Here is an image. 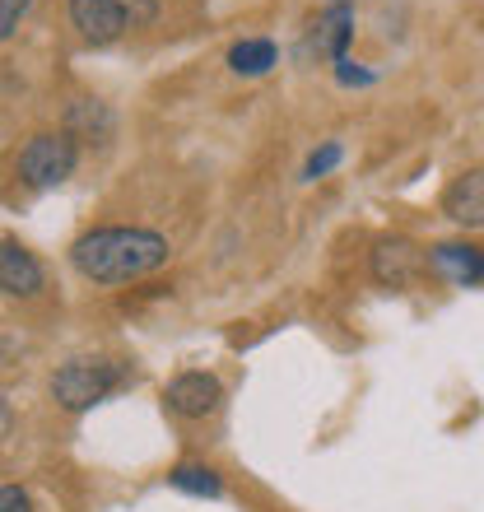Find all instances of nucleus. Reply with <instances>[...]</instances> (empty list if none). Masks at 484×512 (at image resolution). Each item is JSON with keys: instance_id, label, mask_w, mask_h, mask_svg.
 <instances>
[{"instance_id": "nucleus-1", "label": "nucleus", "mask_w": 484, "mask_h": 512, "mask_svg": "<svg viewBox=\"0 0 484 512\" xmlns=\"http://www.w3.org/2000/svg\"><path fill=\"white\" fill-rule=\"evenodd\" d=\"M168 238L154 229H94L75 238L70 247V266L94 284H131L168 266Z\"/></svg>"}, {"instance_id": "nucleus-2", "label": "nucleus", "mask_w": 484, "mask_h": 512, "mask_svg": "<svg viewBox=\"0 0 484 512\" xmlns=\"http://www.w3.org/2000/svg\"><path fill=\"white\" fill-rule=\"evenodd\" d=\"M126 378H131V368L117 359H70L52 373V396L61 410L80 415V410H94L98 401H108Z\"/></svg>"}, {"instance_id": "nucleus-3", "label": "nucleus", "mask_w": 484, "mask_h": 512, "mask_svg": "<svg viewBox=\"0 0 484 512\" xmlns=\"http://www.w3.org/2000/svg\"><path fill=\"white\" fill-rule=\"evenodd\" d=\"M75 163H80V145H75L70 131H38L19 149V177H24V187H33V191L61 187V182L75 173Z\"/></svg>"}, {"instance_id": "nucleus-4", "label": "nucleus", "mask_w": 484, "mask_h": 512, "mask_svg": "<svg viewBox=\"0 0 484 512\" xmlns=\"http://www.w3.org/2000/svg\"><path fill=\"white\" fill-rule=\"evenodd\" d=\"M163 401L173 410L177 419H205L215 415L219 401H224V382L215 373H201V368H191V373H177L168 387H163Z\"/></svg>"}, {"instance_id": "nucleus-5", "label": "nucleus", "mask_w": 484, "mask_h": 512, "mask_svg": "<svg viewBox=\"0 0 484 512\" xmlns=\"http://www.w3.org/2000/svg\"><path fill=\"white\" fill-rule=\"evenodd\" d=\"M47 284V270L19 238H0V294L10 298H38Z\"/></svg>"}, {"instance_id": "nucleus-6", "label": "nucleus", "mask_w": 484, "mask_h": 512, "mask_svg": "<svg viewBox=\"0 0 484 512\" xmlns=\"http://www.w3.org/2000/svg\"><path fill=\"white\" fill-rule=\"evenodd\" d=\"M419 266H424V256H419V247L410 243V238H377L373 256H368V270H373V280L382 284V289H405V284L419 275Z\"/></svg>"}, {"instance_id": "nucleus-7", "label": "nucleus", "mask_w": 484, "mask_h": 512, "mask_svg": "<svg viewBox=\"0 0 484 512\" xmlns=\"http://www.w3.org/2000/svg\"><path fill=\"white\" fill-rule=\"evenodd\" d=\"M70 24L80 28V38L94 42V47H108L131 28L121 0H70Z\"/></svg>"}, {"instance_id": "nucleus-8", "label": "nucleus", "mask_w": 484, "mask_h": 512, "mask_svg": "<svg viewBox=\"0 0 484 512\" xmlns=\"http://www.w3.org/2000/svg\"><path fill=\"white\" fill-rule=\"evenodd\" d=\"M443 215L461 229H484V168H466L447 182Z\"/></svg>"}, {"instance_id": "nucleus-9", "label": "nucleus", "mask_w": 484, "mask_h": 512, "mask_svg": "<svg viewBox=\"0 0 484 512\" xmlns=\"http://www.w3.org/2000/svg\"><path fill=\"white\" fill-rule=\"evenodd\" d=\"M429 270L447 284H480L484 280V247L475 243H438L429 252Z\"/></svg>"}, {"instance_id": "nucleus-10", "label": "nucleus", "mask_w": 484, "mask_h": 512, "mask_svg": "<svg viewBox=\"0 0 484 512\" xmlns=\"http://www.w3.org/2000/svg\"><path fill=\"white\" fill-rule=\"evenodd\" d=\"M350 38H354V5L350 0H331L322 14H317V24H312V47L317 56H350Z\"/></svg>"}, {"instance_id": "nucleus-11", "label": "nucleus", "mask_w": 484, "mask_h": 512, "mask_svg": "<svg viewBox=\"0 0 484 512\" xmlns=\"http://www.w3.org/2000/svg\"><path fill=\"white\" fill-rule=\"evenodd\" d=\"M233 75H266L270 66H280V47L270 38H242L229 47Z\"/></svg>"}, {"instance_id": "nucleus-12", "label": "nucleus", "mask_w": 484, "mask_h": 512, "mask_svg": "<svg viewBox=\"0 0 484 512\" xmlns=\"http://www.w3.org/2000/svg\"><path fill=\"white\" fill-rule=\"evenodd\" d=\"M168 485L182 489V494H196V499H219V494H224V480H219V471H210V466H196V461H182V466H173V471H168Z\"/></svg>"}, {"instance_id": "nucleus-13", "label": "nucleus", "mask_w": 484, "mask_h": 512, "mask_svg": "<svg viewBox=\"0 0 484 512\" xmlns=\"http://www.w3.org/2000/svg\"><path fill=\"white\" fill-rule=\"evenodd\" d=\"M66 131L70 135L84 131V135H98V140H103V135H112V117L103 103H94V98H75L66 112Z\"/></svg>"}, {"instance_id": "nucleus-14", "label": "nucleus", "mask_w": 484, "mask_h": 512, "mask_svg": "<svg viewBox=\"0 0 484 512\" xmlns=\"http://www.w3.org/2000/svg\"><path fill=\"white\" fill-rule=\"evenodd\" d=\"M340 159H345V149H340L336 140H326V145H322V149H312L308 163H303V182H317V177H326Z\"/></svg>"}, {"instance_id": "nucleus-15", "label": "nucleus", "mask_w": 484, "mask_h": 512, "mask_svg": "<svg viewBox=\"0 0 484 512\" xmlns=\"http://www.w3.org/2000/svg\"><path fill=\"white\" fill-rule=\"evenodd\" d=\"M336 80L345 84V89H368V84H373V70H363L359 61L340 56V61H336Z\"/></svg>"}, {"instance_id": "nucleus-16", "label": "nucleus", "mask_w": 484, "mask_h": 512, "mask_svg": "<svg viewBox=\"0 0 484 512\" xmlns=\"http://www.w3.org/2000/svg\"><path fill=\"white\" fill-rule=\"evenodd\" d=\"M28 5H33V0H0V42L10 38V33H14L19 24H24Z\"/></svg>"}, {"instance_id": "nucleus-17", "label": "nucleus", "mask_w": 484, "mask_h": 512, "mask_svg": "<svg viewBox=\"0 0 484 512\" xmlns=\"http://www.w3.org/2000/svg\"><path fill=\"white\" fill-rule=\"evenodd\" d=\"M121 5H126V24H131V28L154 24V14H159V5H154V0H121Z\"/></svg>"}, {"instance_id": "nucleus-18", "label": "nucleus", "mask_w": 484, "mask_h": 512, "mask_svg": "<svg viewBox=\"0 0 484 512\" xmlns=\"http://www.w3.org/2000/svg\"><path fill=\"white\" fill-rule=\"evenodd\" d=\"M0 512H33L28 489H19V485H5V489H0Z\"/></svg>"}, {"instance_id": "nucleus-19", "label": "nucleus", "mask_w": 484, "mask_h": 512, "mask_svg": "<svg viewBox=\"0 0 484 512\" xmlns=\"http://www.w3.org/2000/svg\"><path fill=\"white\" fill-rule=\"evenodd\" d=\"M10 429H14V410H10V401L0 396V438H10Z\"/></svg>"}]
</instances>
